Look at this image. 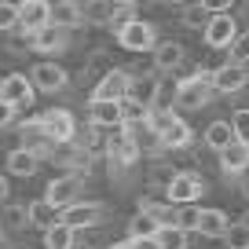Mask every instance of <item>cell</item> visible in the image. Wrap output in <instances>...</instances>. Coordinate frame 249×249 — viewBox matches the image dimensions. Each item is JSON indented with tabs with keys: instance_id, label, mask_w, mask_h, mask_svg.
Masks as SVG:
<instances>
[{
	"instance_id": "cell-1",
	"label": "cell",
	"mask_w": 249,
	"mask_h": 249,
	"mask_svg": "<svg viewBox=\"0 0 249 249\" xmlns=\"http://www.w3.org/2000/svg\"><path fill=\"white\" fill-rule=\"evenodd\" d=\"M176 114L179 110H187V114H191V110H205L213 103V95H216V88H213V70H195L191 73V77H179L176 81Z\"/></svg>"
},
{
	"instance_id": "cell-2",
	"label": "cell",
	"mask_w": 249,
	"mask_h": 249,
	"mask_svg": "<svg viewBox=\"0 0 249 249\" xmlns=\"http://www.w3.org/2000/svg\"><path fill=\"white\" fill-rule=\"evenodd\" d=\"M202 195H205V179L195 169H179L165 187V202L169 205H198Z\"/></svg>"
},
{
	"instance_id": "cell-3",
	"label": "cell",
	"mask_w": 249,
	"mask_h": 249,
	"mask_svg": "<svg viewBox=\"0 0 249 249\" xmlns=\"http://www.w3.org/2000/svg\"><path fill=\"white\" fill-rule=\"evenodd\" d=\"M40 128H44L48 143H55V147H66V143L77 140V117H73V110L66 107H52L40 114Z\"/></svg>"
},
{
	"instance_id": "cell-4",
	"label": "cell",
	"mask_w": 249,
	"mask_h": 249,
	"mask_svg": "<svg viewBox=\"0 0 249 249\" xmlns=\"http://www.w3.org/2000/svg\"><path fill=\"white\" fill-rule=\"evenodd\" d=\"M81 187H85V176H77V172H62V176H55L52 183L44 187V202L52 205L55 213L70 209L73 202H81Z\"/></svg>"
},
{
	"instance_id": "cell-5",
	"label": "cell",
	"mask_w": 249,
	"mask_h": 249,
	"mask_svg": "<svg viewBox=\"0 0 249 249\" xmlns=\"http://www.w3.org/2000/svg\"><path fill=\"white\" fill-rule=\"evenodd\" d=\"M140 143L132 140V136L124 132V128H117L114 136H107V161L114 165V172H124V169H132L136 161H140Z\"/></svg>"
},
{
	"instance_id": "cell-6",
	"label": "cell",
	"mask_w": 249,
	"mask_h": 249,
	"mask_svg": "<svg viewBox=\"0 0 249 249\" xmlns=\"http://www.w3.org/2000/svg\"><path fill=\"white\" fill-rule=\"evenodd\" d=\"M117 44H121L124 52H132V55H147V52L158 48V30L147 18H136L132 26H124V30L117 33Z\"/></svg>"
},
{
	"instance_id": "cell-7",
	"label": "cell",
	"mask_w": 249,
	"mask_h": 249,
	"mask_svg": "<svg viewBox=\"0 0 249 249\" xmlns=\"http://www.w3.org/2000/svg\"><path fill=\"white\" fill-rule=\"evenodd\" d=\"M107 205H99V202H73L70 209H62L59 213V220L70 231H88V227H95V224H103L107 220Z\"/></svg>"
},
{
	"instance_id": "cell-8",
	"label": "cell",
	"mask_w": 249,
	"mask_h": 249,
	"mask_svg": "<svg viewBox=\"0 0 249 249\" xmlns=\"http://www.w3.org/2000/svg\"><path fill=\"white\" fill-rule=\"evenodd\" d=\"M242 33V26H238V18L227 11V15H213L209 18V26L202 30V40H205V48H231V40Z\"/></svg>"
},
{
	"instance_id": "cell-9",
	"label": "cell",
	"mask_w": 249,
	"mask_h": 249,
	"mask_svg": "<svg viewBox=\"0 0 249 249\" xmlns=\"http://www.w3.org/2000/svg\"><path fill=\"white\" fill-rule=\"evenodd\" d=\"M44 26H52V0H26V4H18V30H22V37H33Z\"/></svg>"
},
{
	"instance_id": "cell-10",
	"label": "cell",
	"mask_w": 249,
	"mask_h": 249,
	"mask_svg": "<svg viewBox=\"0 0 249 249\" xmlns=\"http://www.w3.org/2000/svg\"><path fill=\"white\" fill-rule=\"evenodd\" d=\"M33 95H37V88H33L30 73H4L0 77V99H8L11 107L26 110L33 103Z\"/></svg>"
},
{
	"instance_id": "cell-11",
	"label": "cell",
	"mask_w": 249,
	"mask_h": 249,
	"mask_svg": "<svg viewBox=\"0 0 249 249\" xmlns=\"http://www.w3.org/2000/svg\"><path fill=\"white\" fill-rule=\"evenodd\" d=\"M30 81H33V88L37 92H62V88L70 85V73L62 70L59 62H33L30 66Z\"/></svg>"
},
{
	"instance_id": "cell-12",
	"label": "cell",
	"mask_w": 249,
	"mask_h": 249,
	"mask_svg": "<svg viewBox=\"0 0 249 249\" xmlns=\"http://www.w3.org/2000/svg\"><path fill=\"white\" fill-rule=\"evenodd\" d=\"M128 92H132V73L121 70V66H114L103 81H95L92 99H114V103H121V99H128Z\"/></svg>"
},
{
	"instance_id": "cell-13",
	"label": "cell",
	"mask_w": 249,
	"mask_h": 249,
	"mask_svg": "<svg viewBox=\"0 0 249 249\" xmlns=\"http://www.w3.org/2000/svg\"><path fill=\"white\" fill-rule=\"evenodd\" d=\"M70 40H73V33H70V30H62V26H55V22H52V26H44L40 33L26 37V48L52 55V52H66V48H70Z\"/></svg>"
},
{
	"instance_id": "cell-14",
	"label": "cell",
	"mask_w": 249,
	"mask_h": 249,
	"mask_svg": "<svg viewBox=\"0 0 249 249\" xmlns=\"http://www.w3.org/2000/svg\"><path fill=\"white\" fill-rule=\"evenodd\" d=\"M88 121L95 128H124V110L114 99H88Z\"/></svg>"
},
{
	"instance_id": "cell-15",
	"label": "cell",
	"mask_w": 249,
	"mask_h": 249,
	"mask_svg": "<svg viewBox=\"0 0 249 249\" xmlns=\"http://www.w3.org/2000/svg\"><path fill=\"white\" fill-rule=\"evenodd\" d=\"M187 59V48L179 44V40H158V48L150 52V62H154V70L158 73H172L179 70Z\"/></svg>"
},
{
	"instance_id": "cell-16",
	"label": "cell",
	"mask_w": 249,
	"mask_h": 249,
	"mask_svg": "<svg viewBox=\"0 0 249 249\" xmlns=\"http://www.w3.org/2000/svg\"><path fill=\"white\" fill-rule=\"evenodd\" d=\"M246 85H249L246 81V66H238V62H224V66L213 70V88H216L220 95H234Z\"/></svg>"
},
{
	"instance_id": "cell-17",
	"label": "cell",
	"mask_w": 249,
	"mask_h": 249,
	"mask_svg": "<svg viewBox=\"0 0 249 249\" xmlns=\"http://www.w3.org/2000/svg\"><path fill=\"white\" fill-rule=\"evenodd\" d=\"M227 231H231V220H227L224 209H202V216H198V234H202V238L224 242Z\"/></svg>"
},
{
	"instance_id": "cell-18",
	"label": "cell",
	"mask_w": 249,
	"mask_h": 249,
	"mask_svg": "<svg viewBox=\"0 0 249 249\" xmlns=\"http://www.w3.org/2000/svg\"><path fill=\"white\" fill-rule=\"evenodd\" d=\"M216 161H220V169H224L227 176H246V172H249V147L234 140L227 150L216 154Z\"/></svg>"
},
{
	"instance_id": "cell-19",
	"label": "cell",
	"mask_w": 249,
	"mask_h": 249,
	"mask_svg": "<svg viewBox=\"0 0 249 249\" xmlns=\"http://www.w3.org/2000/svg\"><path fill=\"white\" fill-rule=\"evenodd\" d=\"M4 165H8V172H11V176L30 179L33 172L40 169V158L33 154V150H26V147H15V150H8V154H4Z\"/></svg>"
},
{
	"instance_id": "cell-20",
	"label": "cell",
	"mask_w": 249,
	"mask_h": 249,
	"mask_svg": "<svg viewBox=\"0 0 249 249\" xmlns=\"http://www.w3.org/2000/svg\"><path fill=\"white\" fill-rule=\"evenodd\" d=\"M158 140H161V150H187L191 143H195V128H191L183 117H176Z\"/></svg>"
},
{
	"instance_id": "cell-21",
	"label": "cell",
	"mask_w": 249,
	"mask_h": 249,
	"mask_svg": "<svg viewBox=\"0 0 249 249\" xmlns=\"http://www.w3.org/2000/svg\"><path fill=\"white\" fill-rule=\"evenodd\" d=\"M52 22L73 33V30L85 26V11H81L77 0H59V4H52Z\"/></svg>"
},
{
	"instance_id": "cell-22",
	"label": "cell",
	"mask_w": 249,
	"mask_h": 249,
	"mask_svg": "<svg viewBox=\"0 0 249 249\" xmlns=\"http://www.w3.org/2000/svg\"><path fill=\"white\" fill-rule=\"evenodd\" d=\"M202 143H205L209 150H216V154H220V150H227V147L234 143L231 121H209V124H205V132H202Z\"/></svg>"
},
{
	"instance_id": "cell-23",
	"label": "cell",
	"mask_w": 249,
	"mask_h": 249,
	"mask_svg": "<svg viewBox=\"0 0 249 249\" xmlns=\"http://www.w3.org/2000/svg\"><path fill=\"white\" fill-rule=\"evenodd\" d=\"M44 249H77V231H70L62 220H55L44 231Z\"/></svg>"
},
{
	"instance_id": "cell-24",
	"label": "cell",
	"mask_w": 249,
	"mask_h": 249,
	"mask_svg": "<svg viewBox=\"0 0 249 249\" xmlns=\"http://www.w3.org/2000/svg\"><path fill=\"white\" fill-rule=\"evenodd\" d=\"M81 11H85V26H110V18H114L110 0H85Z\"/></svg>"
},
{
	"instance_id": "cell-25",
	"label": "cell",
	"mask_w": 249,
	"mask_h": 249,
	"mask_svg": "<svg viewBox=\"0 0 249 249\" xmlns=\"http://www.w3.org/2000/svg\"><path fill=\"white\" fill-rule=\"evenodd\" d=\"M154 242H158V249H187V231H179L176 224H161Z\"/></svg>"
},
{
	"instance_id": "cell-26",
	"label": "cell",
	"mask_w": 249,
	"mask_h": 249,
	"mask_svg": "<svg viewBox=\"0 0 249 249\" xmlns=\"http://www.w3.org/2000/svg\"><path fill=\"white\" fill-rule=\"evenodd\" d=\"M158 227H161V224H158L150 213H143V209H140L132 220H128V238H154Z\"/></svg>"
},
{
	"instance_id": "cell-27",
	"label": "cell",
	"mask_w": 249,
	"mask_h": 249,
	"mask_svg": "<svg viewBox=\"0 0 249 249\" xmlns=\"http://www.w3.org/2000/svg\"><path fill=\"white\" fill-rule=\"evenodd\" d=\"M176 81H169V77H161L158 81V92H154V99H150V110H176Z\"/></svg>"
},
{
	"instance_id": "cell-28",
	"label": "cell",
	"mask_w": 249,
	"mask_h": 249,
	"mask_svg": "<svg viewBox=\"0 0 249 249\" xmlns=\"http://www.w3.org/2000/svg\"><path fill=\"white\" fill-rule=\"evenodd\" d=\"M209 18H213V15L198 4V0H195V4H187V8L179 11V26H187V30H205V26H209Z\"/></svg>"
},
{
	"instance_id": "cell-29",
	"label": "cell",
	"mask_w": 249,
	"mask_h": 249,
	"mask_svg": "<svg viewBox=\"0 0 249 249\" xmlns=\"http://www.w3.org/2000/svg\"><path fill=\"white\" fill-rule=\"evenodd\" d=\"M0 224L11 227V231H22V227H30V205H15V202H11L8 209H4V216H0Z\"/></svg>"
},
{
	"instance_id": "cell-30",
	"label": "cell",
	"mask_w": 249,
	"mask_h": 249,
	"mask_svg": "<svg viewBox=\"0 0 249 249\" xmlns=\"http://www.w3.org/2000/svg\"><path fill=\"white\" fill-rule=\"evenodd\" d=\"M121 110H124V128H128V124H143L150 117V107H147V103H140V99H132V95L121 99Z\"/></svg>"
},
{
	"instance_id": "cell-31",
	"label": "cell",
	"mask_w": 249,
	"mask_h": 249,
	"mask_svg": "<svg viewBox=\"0 0 249 249\" xmlns=\"http://www.w3.org/2000/svg\"><path fill=\"white\" fill-rule=\"evenodd\" d=\"M198 216H202V209L198 205H176V216H172V224L179 227V231H198Z\"/></svg>"
},
{
	"instance_id": "cell-32",
	"label": "cell",
	"mask_w": 249,
	"mask_h": 249,
	"mask_svg": "<svg viewBox=\"0 0 249 249\" xmlns=\"http://www.w3.org/2000/svg\"><path fill=\"white\" fill-rule=\"evenodd\" d=\"M227 62H238V66H249V30H242L238 37L227 48Z\"/></svg>"
},
{
	"instance_id": "cell-33",
	"label": "cell",
	"mask_w": 249,
	"mask_h": 249,
	"mask_svg": "<svg viewBox=\"0 0 249 249\" xmlns=\"http://www.w3.org/2000/svg\"><path fill=\"white\" fill-rule=\"evenodd\" d=\"M52 213H55V209L44 202V198H40V202H30V224H33V227H44V231H48V227L59 220V216L52 220Z\"/></svg>"
},
{
	"instance_id": "cell-34",
	"label": "cell",
	"mask_w": 249,
	"mask_h": 249,
	"mask_svg": "<svg viewBox=\"0 0 249 249\" xmlns=\"http://www.w3.org/2000/svg\"><path fill=\"white\" fill-rule=\"evenodd\" d=\"M231 128H234V140L249 147V107H242V110L231 114Z\"/></svg>"
},
{
	"instance_id": "cell-35",
	"label": "cell",
	"mask_w": 249,
	"mask_h": 249,
	"mask_svg": "<svg viewBox=\"0 0 249 249\" xmlns=\"http://www.w3.org/2000/svg\"><path fill=\"white\" fill-rule=\"evenodd\" d=\"M8 30H18V4L0 0V33H8Z\"/></svg>"
},
{
	"instance_id": "cell-36",
	"label": "cell",
	"mask_w": 249,
	"mask_h": 249,
	"mask_svg": "<svg viewBox=\"0 0 249 249\" xmlns=\"http://www.w3.org/2000/svg\"><path fill=\"white\" fill-rule=\"evenodd\" d=\"M176 117H179V114H176V110H150V117H147V124H150V128H154V132H158V136H161V132H165V128H169V124H172V121H176Z\"/></svg>"
},
{
	"instance_id": "cell-37",
	"label": "cell",
	"mask_w": 249,
	"mask_h": 249,
	"mask_svg": "<svg viewBox=\"0 0 249 249\" xmlns=\"http://www.w3.org/2000/svg\"><path fill=\"white\" fill-rule=\"evenodd\" d=\"M136 18H140V15H136V8H114V18H110V30H114V33H121L124 26H132Z\"/></svg>"
},
{
	"instance_id": "cell-38",
	"label": "cell",
	"mask_w": 249,
	"mask_h": 249,
	"mask_svg": "<svg viewBox=\"0 0 249 249\" xmlns=\"http://www.w3.org/2000/svg\"><path fill=\"white\" fill-rule=\"evenodd\" d=\"M224 242H227L231 249H246V246H249V231H246L242 224H231V231H227Z\"/></svg>"
},
{
	"instance_id": "cell-39",
	"label": "cell",
	"mask_w": 249,
	"mask_h": 249,
	"mask_svg": "<svg viewBox=\"0 0 249 249\" xmlns=\"http://www.w3.org/2000/svg\"><path fill=\"white\" fill-rule=\"evenodd\" d=\"M18 121V107H11L8 99H0V128H11Z\"/></svg>"
},
{
	"instance_id": "cell-40",
	"label": "cell",
	"mask_w": 249,
	"mask_h": 249,
	"mask_svg": "<svg viewBox=\"0 0 249 249\" xmlns=\"http://www.w3.org/2000/svg\"><path fill=\"white\" fill-rule=\"evenodd\" d=\"M198 4H202L209 15H227V11L234 8V0H198Z\"/></svg>"
},
{
	"instance_id": "cell-41",
	"label": "cell",
	"mask_w": 249,
	"mask_h": 249,
	"mask_svg": "<svg viewBox=\"0 0 249 249\" xmlns=\"http://www.w3.org/2000/svg\"><path fill=\"white\" fill-rule=\"evenodd\" d=\"M128 249H158L154 238H128Z\"/></svg>"
},
{
	"instance_id": "cell-42",
	"label": "cell",
	"mask_w": 249,
	"mask_h": 249,
	"mask_svg": "<svg viewBox=\"0 0 249 249\" xmlns=\"http://www.w3.org/2000/svg\"><path fill=\"white\" fill-rule=\"evenodd\" d=\"M238 191H242V198L249 202V172H246V176H238Z\"/></svg>"
},
{
	"instance_id": "cell-43",
	"label": "cell",
	"mask_w": 249,
	"mask_h": 249,
	"mask_svg": "<svg viewBox=\"0 0 249 249\" xmlns=\"http://www.w3.org/2000/svg\"><path fill=\"white\" fill-rule=\"evenodd\" d=\"M161 4H165V8H179V11H183L187 4H191V0H161Z\"/></svg>"
},
{
	"instance_id": "cell-44",
	"label": "cell",
	"mask_w": 249,
	"mask_h": 249,
	"mask_svg": "<svg viewBox=\"0 0 249 249\" xmlns=\"http://www.w3.org/2000/svg\"><path fill=\"white\" fill-rule=\"evenodd\" d=\"M110 4H114V8H136L140 0H110Z\"/></svg>"
},
{
	"instance_id": "cell-45",
	"label": "cell",
	"mask_w": 249,
	"mask_h": 249,
	"mask_svg": "<svg viewBox=\"0 0 249 249\" xmlns=\"http://www.w3.org/2000/svg\"><path fill=\"white\" fill-rule=\"evenodd\" d=\"M0 202H8V176H0Z\"/></svg>"
},
{
	"instance_id": "cell-46",
	"label": "cell",
	"mask_w": 249,
	"mask_h": 249,
	"mask_svg": "<svg viewBox=\"0 0 249 249\" xmlns=\"http://www.w3.org/2000/svg\"><path fill=\"white\" fill-rule=\"evenodd\" d=\"M107 249H128V242H110Z\"/></svg>"
},
{
	"instance_id": "cell-47",
	"label": "cell",
	"mask_w": 249,
	"mask_h": 249,
	"mask_svg": "<svg viewBox=\"0 0 249 249\" xmlns=\"http://www.w3.org/2000/svg\"><path fill=\"white\" fill-rule=\"evenodd\" d=\"M238 224H242V227H246V231H249V209L242 213V220H238Z\"/></svg>"
},
{
	"instance_id": "cell-48",
	"label": "cell",
	"mask_w": 249,
	"mask_h": 249,
	"mask_svg": "<svg viewBox=\"0 0 249 249\" xmlns=\"http://www.w3.org/2000/svg\"><path fill=\"white\" fill-rule=\"evenodd\" d=\"M11 4H26V0H11Z\"/></svg>"
},
{
	"instance_id": "cell-49",
	"label": "cell",
	"mask_w": 249,
	"mask_h": 249,
	"mask_svg": "<svg viewBox=\"0 0 249 249\" xmlns=\"http://www.w3.org/2000/svg\"><path fill=\"white\" fill-rule=\"evenodd\" d=\"M246 81H249V66H246Z\"/></svg>"
},
{
	"instance_id": "cell-50",
	"label": "cell",
	"mask_w": 249,
	"mask_h": 249,
	"mask_svg": "<svg viewBox=\"0 0 249 249\" xmlns=\"http://www.w3.org/2000/svg\"><path fill=\"white\" fill-rule=\"evenodd\" d=\"M0 234H4V224H0Z\"/></svg>"
},
{
	"instance_id": "cell-51",
	"label": "cell",
	"mask_w": 249,
	"mask_h": 249,
	"mask_svg": "<svg viewBox=\"0 0 249 249\" xmlns=\"http://www.w3.org/2000/svg\"><path fill=\"white\" fill-rule=\"evenodd\" d=\"M52 4H59V0H52Z\"/></svg>"
},
{
	"instance_id": "cell-52",
	"label": "cell",
	"mask_w": 249,
	"mask_h": 249,
	"mask_svg": "<svg viewBox=\"0 0 249 249\" xmlns=\"http://www.w3.org/2000/svg\"><path fill=\"white\" fill-rule=\"evenodd\" d=\"M77 249H85V246H77Z\"/></svg>"
},
{
	"instance_id": "cell-53",
	"label": "cell",
	"mask_w": 249,
	"mask_h": 249,
	"mask_svg": "<svg viewBox=\"0 0 249 249\" xmlns=\"http://www.w3.org/2000/svg\"><path fill=\"white\" fill-rule=\"evenodd\" d=\"M246 249H249V246H246Z\"/></svg>"
}]
</instances>
